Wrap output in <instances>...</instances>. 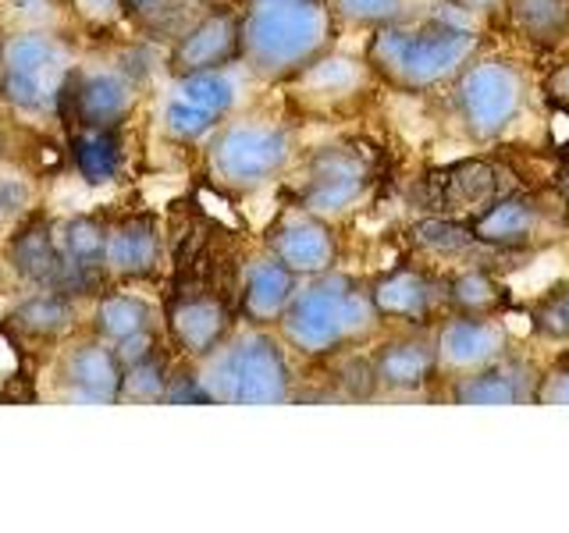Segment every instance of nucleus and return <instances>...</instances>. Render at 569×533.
Returning a JSON list of instances; mask_svg holds the SVG:
<instances>
[{
  "label": "nucleus",
  "mask_w": 569,
  "mask_h": 533,
  "mask_svg": "<svg viewBox=\"0 0 569 533\" xmlns=\"http://www.w3.org/2000/svg\"><path fill=\"white\" fill-rule=\"evenodd\" d=\"M485 40L470 26L441 22H391L378 26L367 40V68L370 76L396 93L423 97L431 89L452 86V79L467 68Z\"/></svg>",
  "instance_id": "nucleus-1"
},
{
  "label": "nucleus",
  "mask_w": 569,
  "mask_h": 533,
  "mask_svg": "<svg viewBox=\"0 0 569 533\" xmlns=\"http://www.w3.org/2000/svg\"><path fill=\"white\" fill-rule=\"evenodd\" d=\"M381 316L370 302V289L352 274L325 271L310 284L296 289L289 310L281 316V334L299 355L325 360L373 338Z\"/></svg>",
  "instance_id": "nucleus-2"
},
{
  "label": "nucleus",
  "mask_w": 569,
  "mask_h": 533,
  "mask_svg": "<svg viewBox=\"0 0 569 533\" xmlns=\"http://www.w3.org/2000/svg\"><path fill=\"white\" fill-rule=\"evenodd\" d=\"M328 0H249L242 14V61L263 79H292L331 47Z\"/></svg>",
  "instance_id": "nucleus-3"
},
{
  "label": "nucleus",
  "mask_w": 569,
  "mask_h": 533,
  "mask_svg": "<svg viewBox=\"0 0 569 533\" xmlns=\"http://www.w3.org/2000/svg\"><path fill=\"white\" fill-rule=\"evenodd\" d=\"M203 388L228 405H281L292 395V370L284 349L267 331L242 334L207 355Z\"/></svg>",
  "instance_id": "nucleus-4"
},
{
  "label": "nucleus",
  "mask_w": 569,
  "mask_h": 533,
  "mask_svg": "<svg viewBox=\"0 0 569 533\" xmlns=\"http://www.w3.org/2000/svg\"><path fill=\"white\" fill-rule=\"evenodd\" d=\"M530 100L527 71L509 58H473L452 79L456 118L473 142L502 139Z\"/></svg>",
  "instance_id": "nucleus-5"
},
{
  "label": "nucleus",
  "mask_w": 569,
  "mask_h": 533,
  "mask_svg": "<svg viewBox=\"0 0 569 533\" xmlns=\"http://www.w3.org/2000/svg\"><path fill=\"white\" fill-rule=\"evenodd\" d=\"M71 79L61 43L43 32H22L0 47V97L32 114H47L61 103Z\"/></svg>",
  "instance_id": "nucleus-6"
},
{
  "label": "nucleus",
  "mask_w": 569,
  "mask_h": 533,
  "mask_svg": "<svg viewBox=\"0 0 569 533\" xmlns=\"http://www.w3.org/2000/svg\"><path fill=\"white\" fill-rule=\"evenodd\" d=\"M566 213L569 210L562 203V195H559V203H551L538 192H502L467 224L485 245L512 257V253H530V249L556 242Z\"/></svg>",
  "instance_id": "nucleus-7"
},
{
  "label": "nucleus",
  "mask_w": 569,
  "mask_h": 533,
  "mask_svg": "<svg viewBox=\"0 0 569 533\" xmlns=\"http://www.w3.org/2000/svg\"><path fill=\"white\" fill-rule=\"evenodd\" d=\"M373 185V164L356 147H325L310 157L307 174L299 185V207L317 218H342L356 210Z\"/></svg>",
  "instance_id": "nucleus-8"
},
{
  "label": "nucleus",
  "mask_w": 569,
  "mask_h": 533,
  "mask_svg": "<svg viewBox=\"0 0 569 533\" xmlns=\"http://www.w3.org/2000/svg\"><path fill=\"white\" fill-rule=\"evenodd\" d=\"M292 139L278 124H231L210 147V168L224 185L253 189L289 164Z\"/></svg>",
  "instance_id": "nucleus-9"
},
{
  "label": "nucleus",
  "mask_w": 569,
  "mask_h": 533,
  "mask_svg": "<svg viewBox=\"0 0 569 533\" xmlns=\"http://www.w3.org/2000/svg\"><path fill=\"white\" fill-rule=\"evenodd\" d=\"M431 331H435V355H438V381H459L512 352L502 316L449 313Z\"/></svg>",
  "instance_id": "nucleus-10"
},
{
  "label": "nucleus",
  "mask_w": 569,
  "mask_h": 533,
  "mask_svg": "<svg viewBox=\"0 0 569 533\" xmlns=\"http://www.w3.org/2000/svg\"><path fill=\"white\" fill-rule=\"evenodd\" d=\"M367 289L378 316L391 320V324L435 328L441 320L438 313L445 306V289H441V274H435L431 266H417V263L396 266V271L373 278Z\"/></svg>",
  "instance_id": "nucleus-11"
},
{
  "label": "nucleus",
  "mask_w": 569,
  "mask_h": 533,
  "mask_svg": "<svg viewBox=\"0 0 569 533\" xmlns=\"http://www.w3.org/2000/svg\"><path fill=\"white\" fill-rule=\"evenodd\" d=\"M378 391L391 395H417V391L438 384V355L431 328H406L402 334L388 338L370 355Z\"/></svg>",
  "instance_id": "nucleus-12"
},
{
  "label": "nucleus",
  "mask_w": 569,
  "mask_h": 533,
  "mask_svg": "<svg viewBox=\"0 0 569 533\" xmlns=\"http://www.w3.org/2000/svg\"><path fill=\"white\" fill-rule=\"evenodd\" d=\"M8 260L11 271L22 281L43 284V289H53L61 295L79 292L86 284V274L61 253V245L53 242V231L43 218H32L26 228L14 231L8 245Z\"/></svg>",
  "instance_id": "nucleus-13"
},
{
  "label": "nucleus",
  "mask_w": 569,
  "mask_h": 533,
  "mask_svg": "<svg viewBox=\"0 0 569 533\" xmlns=\"http://www.w3.org/2000/svg\"><path fill=\"white\" fill-rule=\"evenodd\" d=\"M267 245H271V257L281 260L299 278L325 274L338 260V239H335L331 224L302 207L296 213H284V218L271 228Z\"/></svg>",
  "instance_id": "nucleus-14"
},
{
  "label": "nucleus",
  "mask_w": 569,
  "mask_h": 533,
  "mask_svg": "<svg viewBox=\"0 0 569 533\" xmlns=\"http://www.w3.org/2000/svg\"><path fill=\"white\" fill-rule=\"evenodd\" d=\"M541 370L516 352L480 366L459 381H449V399L456 405H527L538 395Z\"/></svg>",
  "instance_id": "nucleus-15"
},
{
  "label": "nucleus",
  "mask_w": 569,
  "mask_h": 533,
  "mask_svg": "<svg viewBox=\"0 0 569 533\" xmlns=\"http://www.w3.org/2000/svg\"><path fill=\"white\" fill-rule=\"evenodd\" d=\"M431 207L441 218H456V221H470L485 210L495 195H502V182H498V171L488 160H459L445 171L431 174Z\"/></svg>",
  "instance_id": "nucleus-16"
},
{
  "label": "nucleus",
  "mask_w": 569,
  "mask_h": 533,
  "mask_svg": "<svg viewBox=\"0 0 569 533\" xmlns=\"http://www.w3.org/2000/svg\"><path fill=\"white\" fill-rule=\"evenodd\" d=\"M236 58H242V18L231 11H213L182 36V43L171 53V68L178 76L221 71Z\"/></svg>",
  "instance_id": "nucleus-17"
},
{
  "label": "nucleus",
  "mask_w": 569,
  "mask_h": 533,
  "mask_svg": "<svg viewBox=\"0 0 569 533\" xmlns=\"http://www.w3.org/2000/svg\"><path fill=\"white\" fill-rule=\"evenodd\" d=\"M409 242H413L423 260L445 263V271H456V266H495L498 257H509L480 242L467 221L441 218V213H431V218L409 228Z\"/></svg>",
  "instance_id": "nucleus-18"
},
{
  "label": "nucleus",
  "mask_w": 569,
  "mask_h": 533,
  "mask_svg": "<svg viewBox=\"0 0 569 533\" xmlns=\"http://www.w3.org/2000/svg\"><path fill=\"white\" fill-rule=\"evenodd\" d=\"M171 334L174 342L182 345L196 360H207L213 355L228 338L231 328V313L228 306L210 292H186L171 302Z\"/></svg>",
  "instance_id": "nucleus-19"
},
{
  "label": "nucleus",
  "mask_w": 569,
  "mask_h": 533,
  "mask_svg": "<svg viewBox=\"0 0 569 533\" xmlns=\"http://www.w3.org/2000/svg\"><path fill=\"white\" fill-rule=\"evenodd\" d=\"M64 93L76 100V114L86 129H114L132 111V86L114 71H93L79 82L68 79Z\"/></svg>",
  "instance_id": "nucleus-20"
},
{
  "label": "nucleus",
  "mask_w": 569,
  "mask_h": 533,
  "mask_svg": "<svg viewBox=\"0 0 569 533\" xmlns=\"http://www.w3.org/2000/svg\"><path fill=\"white\" fill-rule=\"evenodd\" d=\"M296 289H299V274H292L281 260L274 257L257 260L242 281V316L257 328L281 324Z\"/></svg>",
  "instance_id": "nucleus-21"
},
{
  "label": "nucleus",
  "mask_w": 569,
  "mask_h": 533,
  "mask_svg": "<svg viewBox=\"0 0 569 533\" xmlns=\"http://www.w3.org/2000/svg\"><path fill=\"white\" fill-rule=\"evenodd\" d=\"M121 373L124 363L118 360V352H111L100 342L76 345L61 363L64 384L89 402H114L121 395Z\"/></svg>",
  "instance_id": "nucleus-22"
},
{
  "label": "nucleus",
  "mask_w": 569,
  "mask_h": 533,
  "mask_svg": "<svg viewBox=\"0 0 569 533\" xmlns=\"http://www.w3.org/2000/svg\"><path fill=\"white\" fill-rule=\"evenodd\" d=\"M445 306L467 316H502L509 310V289L495 266H456L441 274Z\"/></svg>",
  "instance_id": "nucleus-23"
},
{
  "label": "nucleus",
  "mask_w": 569,
  "mask_h": 533,
  "mask_svg": "<svg viewBox=\"0 0 569 533\" xmlns=\"http://www.w3.org/2000/svg\"><path fill=\"white\" fill-rule=\"evenodd\" d=\"M160 260V235L150 218H129L107 231V266L121 278H147Z\"/></svg>",
  "instance_id": "nucleus-24"
},
{
  "label": "nucleus",
  "mask_w": 569,
  "mask_h": 533,
  "mask_svg": "<svg viewBox=\"0 0 569 533\" xmlns=\"http://www.w3.org/2000/svg\"><path fill=\"white\" fill-rule=\"evenodd\" d=\"M509 29L533 50H559L569 40V0H509Z\"/></svg>",
  "instance_id": "nucleus-25"
},
{
  "label": "nucleus",
  "mask_w": 569,
  "mask_h": 533,
  "mask_svg": "<svg viewBox=\"0 0 569 533\" xmlns=\"http://www.w3.org/2000/svg\"><path fill=\"white\" fill-rule=\"evenodd\" d=\"M71 320H76V310L58 292V295H32L26 302H18L11 313V328L29 338H58L71 328Z\"/></svg>",
  "instance_id": "nucleus-26"
},
{
  "label": "nucleus",
  "mask_w": 569,
  "mask_h": 533,
  "mask_svg": "<svg viewBox=\"0 0 569 533\" xmlns=\"http://www.w3.org/2000/svg\"><path fill=\"white\" fill-rule=\"evenodd\" d=\"M71 157H76L79 174L93 185L111 182L121 164L118 139L111 129H89V132L76 135V142H71Z\"/></svg>",
  "instance_id": "nucleus-27"
},
{
  "label": "nucleus",
  "mask_w": 569,
  "mask_h": 533,
  "mask_svg": "<svg viewBox=\"0 0 569 533\" xmlns=\"http://www.w3.org/2000/svg\"><path fill=\"white\" fill-rule=\"evenodd\" d=\"M150 302H142L136 295H107L97 306V328L111 342H124L142 331H150Z\"/></svg>",
  "instance_id": "nucleus-28"
},
{
  "label": "nucleus",
  "mask_w": 569,
  "mask_h": 533,
  "mask_svg": "<svg viewBox=\"0 0 569 533\" xmlns=\"http://www.w3.org/2000/svg\"><path fill=\"white\" fill-rule=\"evenodd\" d=\"M61 253L76 266H82V271L97 274L107 263V228L97 218H71L64 224Z\"/></svg>",
  "instance_id": "nucleus-29"
},
{
  "label": "nucleus",
  "mask_w": 569,
  "mask_h": 533,
  "mask_svg": "<svg viewBox=\"0 0 569 533\" xmlns=\"http://www.w3.org/2000/svg\"><path fill=\"white\" fill-rule=\"evenodd\" d=\"M530 328L551 345H569V281L551 284L545 295L533 299Z\"/></svg>",
  "instance_id": "nucleus-30"
},
{
  "label": "nucleus",
  "mask_w": 569,
  "mask_h": 533,
  "mask_svg": "<svg viewBox=\"0 0 569 533\" xmlns=\"http://www.w3.org/2000/svg\"><path fill=\"white\" fill-rule=\"evenodd\" d=\"M178 93L210 114H224L236 103V82L221 76V71H192V76L178 79Z\"/></svg>",
  "instance_id": "nucleus-31"
},
{
  "label": "nucleus",
  "mask_w": 569,
  "mask_h": 533,
  "mask_svg": "<svg viewBox=\"0 0 569 533\" xmlns=\"http://www.w3.org/2000/svg\"><path fill=\"white\" fill-rule=\"evenodd\" d=\"M335 11L356 26H391L409 18V0H335Z\"/></svg>",
  "instance_id": "nucleus-32"
},
{
  "label": "nucleus",
  "mask_w": 569,
  "mask_h": 533,
  "mask_svg": "<svg viewBox=\"0 0 569 533\" xmlns=\"http://www.w3.org/2000/svg\"><path fill=\"white\" fill-rule=\"evenodd\" d=\"M168 391V370L153 355H142V360L129 363L121 373V395L129 399H164Z\"/></svg>",
  "instance_id": "nucleus-33"
},
{
  "label": "nucleus",
  "mask_w": 569,
  "mask_h": 533,
  "mask_svg": "<svg viewBox=\"0 0 569 533\" xmlns=\"http://www.w3.org/2000/svg\"><path fill=\"white\" fill-rule=\"evenodd\" d=\"M164 124H168V132L178 139H200L213 129V124H218V114H210L189 100H174L164 111Z\"/></svg>",
  "instance_id": "nucleus-34"
},
{
  "label": "nucleus",
  "mask_w": 569,
  "mask_h": 533,
  "mask_svg": "<svg viewBox=\"0 0 569 533\" xmlns=\"http://www.w3.org/2000/svg\"><path fill=\"white\" fill-rule=\"evenodd\" d=\"M533 405H569V352L541 370Z\"/></svg>",
  "instance_id": "nucleus-35"
},
{
  "label": "nucleus",
  "mask_w": 569,
  "mask_h": 533,
  "mask_svg": "<svg viewBox=\"0 0 569 533\" xmlns=\"http://www.w3.org/2000/svg\"><path fill=\"white\" fill-rule=\"evenodd\" d=\"M541 89H545V100H548V103H556L562 114H569V58L559 61L556 68L548 71L545 82H541Z\"/></svg>",
  "instance_id": "nucleus-36"
},
{
  "label": "nucleus",
  "mask_w": 569,
  "mask_h": 533,
  "mask_svg": "<svg viewBox=\"0 0 569 533\" xmlns=\"http://www.w3.org/2000/svg\"><path fill=\"white\" fill-rule=\"evenodd\" d=\"M164 399H168V402H178V405H189V402H213V399H210V391L203 388L200 378H182V381L168 384Z\"/></svg>",
  "instance_id": "nucleus-37"
},
{
  "label": "nucleus",
  "mask_w": 569,
  "mask_h": 533,
  "mask_svg": "<svg viewBox=\"0 0 569 533\" xmlns=\"http://www.w3.org/2000/svg\"><path fill=\"white\" fill-rule=\"evenodd\" d=\"M29 200V192L26 185H18V182H0V224H4L11 213H18L26 207Z\"/></svg>",
  "instance_id": "nucleus-38"
},
{
  "label": "nucleus",
  "mask_w": 569,
  "mask_h": 533,
  "mask_svg": "<svg viewBox=\"0 0 569 533\" xmlns=\"http://www.w3.org/2000/svg\"><path fill=\"white\" fill-rule=\"evenodd\" d=\"M449 4L473 18H495V14H506L509 0H449Z\"/></svg>",
  "instance_id": "nucleus-39"
},
{
  "label": "nucleus",
  "mask_w": 569,
  "mask_h": 533,
  "mask_svg": "<svg viewBox=\"0 0 569 533\" xmlns=\"http://www.w3.org/2000/svg\"><path fill=\"white\" fill-rule=\"evenodd\" d=\"M79 4H82L89 14H107V11H114L118 0H79Z\"/></svg>",
  "instance_id": "nucleus-40"
},
{
  "label": "nucleus",
  "mask_w": 569,
  "mask_h": 533,
  "mask_svg": "<svg viewBox=\"0 0 569 533\" xmlns=\"http://www.w3.org/2000/svg\"><path fill=\"white\" fill-rule=\"evenodd\" d=\"M121 4L129 8V11H153L160 0H121Z\"/></svg>",
  "instance_id": "nucleus-41"
}]
</instances>
